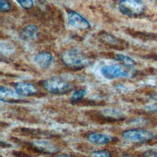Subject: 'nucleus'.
Here are the masks:
<instances>
[{
	"mask_svg": "<svg viewBox=\"0 0 157 157\" xmlns=\"http://www.w3.org/2000/svg\"><path fill=\"white\" fill-rule=\"evenodd\" d=\"M156 1H157V0H156Z\"/></svg>",
	"mask_w": 157,
	"mask_h": 157,
	"instance_id": "25",
	"label": "nucleus"
},
{
	"mask_svg": "<svg viewBox=\"0 0 157 157\" xmlns=\"http://www.w3.org/2000/svg\"><path fill=\"white\" fill-rule=\"evenodd\" d=\"M57 157H73V156H71L66 155H60L58 156Z\"/></svg>",
	"mask_w": 157,
	"mask_h": 157,
	"instance_id": "23",
	"label": "nucleus"
},
{
	"mask_svg": "<svg viewBox=\"0 0 157 157\" xmlns=\"http://www.w3.org/2000/svg\"><path fill=\"white\" fill-rule=\"evenodd\" d=\"M134 37L139 38L142 40H156L157 39V34L153 33H142V32H136L135 31L132 34Z\"/></svg>",
	"mask_w": 157,
	"mask_h": 157,
	"instance_id": "15",
	"label": "nucleus"
},
{
	"mask_svg": "<svg viewBox=\"0 0 157 157\" xmlns=\"http://www.w3.org/2000/svg\"><path fill=\"white\" fill-rule=\"evenodd\" d=\"M32 146L38 151L45 153H54L57 151V147L49 141L37 140L32 142Z\"/></svg>",
	"mask_w": 157,
	"mask_h": 157,
	"instance_id": "8",
	"label": "nucleus"
},
{
	"mask_svg": "<svg viewBox=\"0 0 157 157\" xmlns=\"http://www.w3.org/2000/svg\"><path fill=\"white\" fill-rule=\"evenodd\" d=\"M0 7L2 12H7L11 9L12 6L7 0H0Z\"/></svg>",
	"mask_w": 157,
	"mask_h": 157,
	"instance_id": "20",
	"label": "nucleus"
},
{
	"mask_svg": "<svg viewBox=\"0 0 157 157\" xmlns=\"http://www.w3.org/2000/svg\"><path fill=\"white\" fill-rule=\"evenodd\" d=\"M15 48L12 47V45H10L8 43L4 42V44H3L2 42L1 44V52H4L5 53H12L13 52Z\"/></svg>",
	"mask_w": 157,
	"mask_h": 157,
	"instance_id": "21",
	"label": "nucleus"
},
{
	"mask_svg": "<svg viewBox=\"0 0 157 157\" xmlns=\"http://www.w3.org/2000/svg\"><path fill=\"white\" fill-rule=\"evenodd\" d=\"M101 73L107 79H113L119 77H125L129 75L123 67L118 64L105 65L101 68Z\"/></svg>",
	"mask_w": 157,
	"mask_h": 157,
	"instance_id": "5",
	"label": "nucleus"
},
{
	"mask_svg": "<svg viewBox=\"0 0 157 157\" xmlns=\"http://www.w3.org/2000/svg\"><path fill=\"white\" fill-rule=\"evenodd\" d=\"M16 1L20 5V6L25 10L31 9L34 6V2L33 0H16Z\"/></svg>",
	"mask_w": 157,
	"mask_h": 157,
	"instance_id": "19",
	"label": "nucleus"
},
{
	"mask_svg": "<svg viewBox=\"0 0 157 157\" xmlns=\"http://www.w3.org/2000/svg\"><path fill=\"white\" fill-rule=\"evenodd\" d=\"M53 61L52 54L48 52H41L34 57V62L42 69H47L50 66Z\"/></svg>",
	"mask_w": 157,
	"mask_h": 157,
	"instance_id": "10",
	"label": "nucleus"
},
{
	"mask_svg": "<svg viewBox=\"0 0 157 157\" xmlns=\"http://www.w3.org/2000/svg\"><path fill=\"white\" fill-rule=\"evenodd\" d=\"M69 23L74 28L80 30H85L90 28V23L78 13L70 10L67 13Z\"/></svg>",
	"mask_w": 157,
	"mask_h": 157,
	"instance_id": "6",
	"label": "nucleus"
},
{
	"mask_svg": "<svg viewBox=\"0 0 157 157\" xmlns=\"http://www.w3.org/2000/svg\"><path fill=\"white\" fill-rule=\"evenodd\" d=\"M39 29L33 24L28 25L25 26L20 32L19 36L24 41H30L36 39L38 36Z\"/></svg>",
	"mask_w": 157,
	"mask_h": 157,
	"instance_id": "9",
	"label": "nucleus"
},
{
	"mask_svg": "<svg viewBox=\"0 0 157 157\" xmlns=\"http://www.w3.org/2000/svg\"><path fill=\"white\" fill-rule=\"evenodd\" d=\"M101 39L102 40L103 42L105 43L106 44H109L110 45H114V47H117L118 48H124L125 47V42L123 40H120L115 37V36L107 34V33H103L101 34Z\"/></svg>",
	"mask_w": 157,
	"mask_h": 157,
	"instance_id": "13",
	"label": "nucleus"
},
{
	"mask_svg": "<svg viewBox=\"0 0 157 157\" xmlns=\"http://www.w3.org/2000/svg\"><path fill=\"white\" fill-rule=\"evenodd\" d=\"M113 58L128 67H133L136 65V61L133 59L124 55L115 54Z\"/></svg>",
	"mask_w": 157,
	"mask_h": 157,
	"instance_id": "14",
	"label": "nucleus"
},
{
	"mask_svg": "<svg viewBox=\"0 0 157 157\" xmlns=\"http://www.w3.org/2000/svg\"><path fill=\"white\" fill-rule=\"evenodd\" d=\"M1 157H3V156H1Z\"/></svg>",
	"mask_w": 157,
	"mask_h": 157,
	"instance_id": "24",
	"label": "nucleus"
},
{
	"mask_svg": "<svg viewBox=\"0 0 157 157\" xmlns=\"http://www.w3.org/2000/svg\"><path fill=\"white\" fill-rule=\"evenodd\" d=\"M120 12L128 17H136L145 11V4L142 0H121L118 4Z\"/></svg>",
	"mask_w": 157,
	"mask_h": 157,
	"instance_id": "2",
	"label": "nucleus"
},
{
	"mask_svg": "<svg viewBox=\"0 0 157 157\" xmlns=\"http://www.w3.org/2000/svg\"><path fill=\"white\" fill-rule=\"evenodd\" d=\"M45 90L52 94H63L71 90V85L65 80L58 77H52L43 82Z\"/></svg>",
	"mask_w": 157,
	"mask_h": 157,
	"instance_id": "3",
	"label": "nucleus"
},
{
	"mask_svg": "<svg viewBox=\"0 0 157 157\" xmlns=\"http://www.w3.org/2000/svg\"><path fill=\"white\" fill-rule=\"evenodd\" d=\"M102 115L105 117H109V118H120L122 117V115L120 112L115 109H107L102 111Z\"/></svg>",
	"mask_w": 157,
	"mask_h": 157,
	"instance_id": "16",
	"label": "nucleus"
},
{
	"mask_svg": "<svg viewBox=\"0 0 157 157\" xmlns=\"http://www.w3.org/2000/svg\"><path fill=\"white\" fill-rule=\"evenodd\" d=\"M87 138L88 141L96 145H105L110 143L114 139L112 136L99 132H91L88 134Z\"/></svg>",
	"mask_w": 157,
	"mask_h": 157,
	"instance_id": "11",
	"label": "nucleus"
},
{
	"mask_svg": "<svg viewBox=\"0 0 157 157\" xmlns=\"http://www.w3.org/2000/svg\"><path fill=\"white\" fill-rule=\"evenodd\" d=\"M90 157H111V153L107 150H95L91 153Z\"/></svg>",
	"mask_w": 157,
	"mask_h": 157,
	"instance_id": "18",
	"label": "nucleus"
},
{
	"mask_svg": "<svg viewBox=\"0 0 157 157\" xmlns=\"http://www.w3.org/2000/svg\"><path fill=\"white\" fill-rule=\"evenodd\" d=\"M123 137L128 141L132 142H144L151 140L153 134L152 132L140 129H131L123 132Z\"/></svg>",
	"mask_w": 157,
	"mask_h": 157,
	"instance_id": "4",
	"label": "nucleus"
},
{
	"mask_svg": "<svg viewBox=\"0 0 157 157\" xmlns=\"http://www.w3.org/2000/svg\"><path fill=\"white\" fill-rule=\"evenodd\" d=\"M86 94V91L83 89H80L75 91L71 96V100L73 102H77L83 98Z\"/></svg>",
	"mask_w": 157,
	"mask_h": 157,
	"instance_id": "17",
	"label": "nucleus"
},
{
	"mask_svg": "<svg viewBox=\"0 0 157 157\" xmlns=\"http://www.w3.org/2000/svg\"><path fill=\"white\" fill-rule=\"evenodd\" d=\"M61 60L67 67L73 69H83L90 63V59L85 55L76 49L64 52L61 55Z\"/></svg>",
	"mask_w": 157,
	"mask_h": 157,
	"instance_id": "1",
	"label": "nucleus"
},
{
	"mask_svg": "<svg viewBox=\"0 0 157 157\" xmlns=\"http://www.w3.org/2000/svg\"><path fill=\"white\" fill-rule=\"evenodd\" d=\"M0 99L2 101L6 102H13L20 99V96L15 91L6 86H1Z\"/></svg>",
	"mask_w": 157,
	"mask_h": 157,
	"instance_id": "12",
	"label": "nucleus"
},
{
	"mask_svg": "<svg viewBox=\"0 0 157 157\" xmlns=\"http://www.w3.org/2000/svg\"><path fill=\"white\" fill-rule=\"evenodd\" d=\"M15 91L20 96H30L37 93L38 90L37 87L31 83L22 82L15 83L14 85Z\"/></svg>",
	"mask_w": 157,
	"mask_h": 157,
	"instance_id": "7",
	"label": "nucleus"
},
{
	"mask_svg": "<svg viewBox=\"0 0 157 157\" xmlns=\"http://www.w3.org/2000/svg\"><path fill=\"white\" fill-rule=\"evenodd\" d=\"M144 157H157V151L155 150H148L144 153Z\"/></svg>",
	"mask_w": 157,
	"mask_h": 157,
	"instance_id": "22",
	"label": "nucleus"
}]
</instances>
